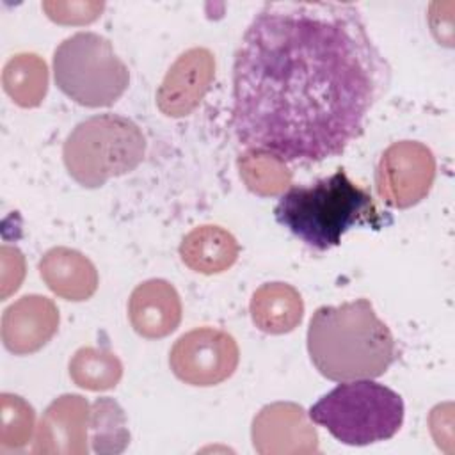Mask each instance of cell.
Listing matches in <instances>:
<instances>
[{"instance_id":"1","label":"cell","mask_w":455,"mask_h":455,"mask_svg":"<svg viewBox=\"0 0 455 455\" xmlns=\"http://www.w3.org/2000/svg\"><path fill=\"white\" fill-rule=\"evenodd\" d=\"M387 78L355 5L267 2L235 55L236 139L284 162L338 156L363 133Z\"/></svg>"},{"instance_id":"2","label":"cell","mask_w":455,"mask_h":455,"mask_svg":"<svg viewBox=\"0 0 455 455\" xmlns=\"http://www.w3.org/2000/svg\"><path fill=\"white\" fill-rule=\"evenodd\" d=\"M307 352L315 368L336 382L380 377L398 355L389 327L368 299L320 306L309 320Z\"/></svg>"},{"instance_id":"3","label":"cell","mask_w":455,"mask_h":455,"mask_svg":"<svg viewBox=\"0 0 455 455\" xmlns=\"http://www.w3.org/2000/svg\"><path fill=\"white\" fill-rule=\"evenodd\" d=\"M274 213L281 226L318 251L336 247L355 226L382 224L371 194L355 185L343 169L311 185L290 187Z\"/></svg>"},{"instance_id":"4","label":"cell","mask_w":455,"mask_h":455,"mask_svg":"<svg viewBox=\"0 0 455 455\" xmlns=\"http://www.w3.org/2000/svg\"><path fill=\"white\" fill-rule=\"evenodd\" d=\"M307 414L339 443L366 446L391 439L403 423L405 407L396 391L361 379L336 386Z\"/></svg>"},{"instance_id":"5","label":"cell","mask_w":455,"mask_h":455,"mask_svg":"<svg viewBox=\"0 0 455 455\" xmlns=\"http://www.w3.org/2000/svg\"><path fill=\"white\" fill-rule=\"evenodd\" d=\"M144 153L142 130L116 114H100L78 123L62 146L69 176L85 188H98L110 178L132 172Z\"/></svg>"},{"instance_id":"6","label":"cell","mask_w":455,"mask_h":455,"mask_svg":"<svg viewBox=\"0 0 455 455\" xmlns=\"http://www.w3.org/2000/svg\"><path fill=\"white\" fill-rule=\"evenodd\" d=\"M53 78L75 103L100 108L114 105L124 94L130 71L107 37L76 32L55 48Z\"/></svg>"},{"instance_id":"7","label":"cell","mask_w":455,"mask_h":455,"mask_svg":"<svg viewBox=\"0 0 455 455\" xmlns=\"http://www.w3.org/2000/svg\"><path fill=\"white\" fill-rule=\"evenodd\" d=\"M240 361L231 334L215 327H197L181 334L171 352L169 366L185 384L210 387L229 379Z\"/></svg>"},{"instance_id":"8","label":"cell","mask_w":455,"mask_h":455,"mask_svg":"<svg viewBox=\"0 0 455 455\" xmlns=\"http://www.w3.org/2000/svg\"><path fill=\"white\" fill-rule=\"evenodd\" d=\"M435 180V156L421 142L398 140L387 146L375 169L379 197L393 208L405 210L423 201Z\"/></svg>"},{"instance_id":"9","label":"cell","mask_w":455,"mask_h":455,"mask_svg":"<svg viewBox=\"0 0 455 455\" xmlns=\"http://www.w3.org/2000/svg\"><path fill=\"white\" fill-rule=\"evenodd\" d=\"M251 439L259 455H311L320 443L309 414L295 402L265 405L252 419Z\"/></svg>"},{"instance_id":"10","label":"cell","mask_w":455,"mask_h":455,"mask_svg":"<svg viewBox=\"0 0 455 455\" xmlns=\"http://www.w3.org/2000/svg\"><path fill=\"white\" fill-rule=\"evenodd\" d=\"M215 78V57L208 48L183 52L167 69L156 91V107L167 117L192 114Z\"/></svg>"},{"instance_id":"11","label":"cell","mask_w":455,"mask_h":455,"mask_svg":"<svg viewBox=\"0 0 455 455\" xmlns=\"http://www.w3.org/2000/svg\"><path fill=\"white\" fill-rule=\"evenodd\" d=\"M91 405L82 395L55 398L41 416L34 439V453L85 455L89 451Z\"/></svg>"},{"instance_id":"12","label":"cell","mask_w":455,"mask_h":455,"mask_svg":"<svg viewBox=\"0 0 455 455\" xmlns=\"http://www.w3.org/2000/svg\"><path fill=\"white\" fill-rule=\"evenodd\" d=\"M59 329V309L44 295H23L2 315V341L14 355L41 350Z\"/></svg>"},{"instance_id":"13","label":"cell","mask_w":455,"mask_h":455,"mask_svg":"<svg viewBox=\"0 0 455 455\" xmlns=\"http://www.w3.org/2000/svg\"><path fill=\"white\" fill-rule=\"evenodd\" d=\"M181 299L165 279H148L137 284L128 299V320L146 339H160L174 332L181 322Z\"/></svg>"},{"instance_id":"14","label":"cell","mask_w":455,"mask_h":455,"mask_svg":"<svg viewBox=\"0 0 455 455\" xmlns=\"http://www.w3.org/2000/svg\"><path fill=\"white\" fill-rule=\"evenodd\" d=\"M37 270L55 295L71 302L87 300L98 290V270L94 263L80 251L69 247L48 249L41 256Z\"/></svg>"},{"instance_id":"15","label":"cell","mask_w":455,"mask_h":455,"mask_svg":"<svg viewBox=\"0 0 455 455\" xmlns=\"http://www.w3.org/2000/svg\"><path fill=\"white\" fill-rule=\"evenodd\" d=\"M240 254L236 238L224 228L203 224L188 231L180 243L181 261L194 272L213 275L231 268Z\"/></svg>"},{"instance_id":"16","label":"cell","mask_w":455,"mask_h":455,"mask_svg":"<svg viewBox=\"0 0 455 455\" xmlns=\"http://www.w3.org/2000/svg\"><path fill=\"white\" fill-rule=\"evenodd\" d=\"M252 323L267 334L291 332L304 316V300L288 283H265L251 297Z\"/></svg>"},{"instance_id":"17","label":"cell","mask_w":455,"mask_h":455,"mask_svg":"<svg viewBox=\"0 0 455 455\" xmlns=\"http://www.w3.org/2000/svg\"><path fill=\"white\" fill-rule=\"evenodd\" d=\"M2 85L16 105L39 107L48 92V66L37 53H16L4 66Z\"/></svg>"},{"instance_id":"18","label":"cell","mask_w":455,"mask_h":455,"mask_svg":"<svg viewBox=\"0 0 455 455\" xmlns=\"http://www.w3.org/2000/svg\"><path fill=\"white\" fill-rule=\"evenodd\" d=\"M243 185L261 197L284 194L291 185V171L279 156L247 148L236 160Z\"/></svg>"},{"instance_id":"19","label":"cell","mask_w":455,"mask_h":455,"mask_svg":"<svg viewBox=\"0 0 455 455\" xmlns=\"http://www.w3.org/2000/svg\"><path fill=\"white\" fill-rule=\"evenodd\" d=\"M89 441L100 455H117L130 443L128 419L123 407L108 396L96 398L89 416Z\"/></svg>"},{"instance_id":"20","label":"cell","mask_w":455,"mask_h":455,"mask_svg":"<svg viewBox=\"0 0 455 455\" xmlns=\"http://www.w3.org/2000/svg\"><path fill=\"white\" fill-rule=\"evenodd\" d=\"M71 380L87 391H107L123 377L121 359L108 348L82 347L69 359Z\"/></svg>"},{"instance_id":"21","label":"cell","mask_w":455,"mask_h":455,"mask_svg":"<svg viewBox=\"0 0 455 455\" xmlns=\"http://www.w3.org/2000/svg\"><path fill=\"white\" fill-rule=\"evenodd\" d=\"M0 446L5 448H23L34 432L36 412L32 405L18 395L2 393L0 395Z\"/></svg>"},{"instance_id":"22","label":"cell","mask_w":455,"mask_h":455,"mask_svg":"<svg viewBox=\"0 0 455 455\" xmlns=\"http://www.w3.org/2000/svg\"><path fill=\"white\" fill-rule=\"evenodd\" d=\"M46 16L60 25H85L98 20L105 9L103 2H43Z\"/></svg>"}]
</instances>
